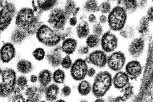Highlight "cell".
Masks as SVG:
<instances>
[{"mask_svg": "<svg viewBox=\"0 0 153 102\" xmlns=\"http://www.w3.org/2000/svg\"><path fill=\"white\" fill-rule=\"evenodd\" d=\"M82 1H84V0H82Z\"/></svg>", "mask_w": 153, "mask_h": 102, "instance_id": "6f0895ef", "label": "cell"}, {"mask_svg": "<svg viewBox=\"0 0 153 102\" xmlns=\"http://www.w3.org/2000/svg\"><path fill=\"white\" fill-rule=\"evenodd\" d=\"M98 17V22L102 25H104L108 23V16L107 15L100 13Z\"/></svg>", "mask_w": 153, "mask_h": 102, "instance_id": "f6af8a7d", "label": "cell"}, {"mask_svg": "<svg viewBox=\"0 0 153 102\" xmlns=\"http://www.w3.org/2000/svg\"><path fill=\"white\" fill-rule=\"evenodd\" d=\"M56 102H65V100H57Z\"/></svg>", "mask_w": 153, "mask_h": 102, "instance_id": "db71d44e", "label": "cell"}, {"mask_svg": "<svg viewBox=\"0 0 153 102\" xmlns=\"http://www.w3.org/2000/svg\"><path fill=\"white\" fill-rule=\"evenodd\" d=\"M146 17L151 23H153V4H151L145 11Z\"/></svg>", "mask_w": 153, "mask_h": 102, "instance_id": "60d3db41", "label": "cell"}, {"mask_svg": "<svg viewBox=\"0 0 153 102\" xmlns=\"http://www.w3.org/2000/svg\"><path fill=\"white\" fill-rule=\"evenodd\" d=\"M91 31L90 24L86 20H83L76 26V32L79 39H86L91 34Z\"/></svg>", "mask_w": 153, "mask_h": 102, "instance_id": "ac0fdd59", "label": "cell"}, {"mask_svg": "<svg viewBox=\"0 0 153 102\" xmlns=\"http://www.w3.org/2000/svg\"><path fill=\"white\" fill-rule=\"evenodd\" d=\"M38 80V77L35 75H32L30 78V81L33 83H35L37 82Z\"/></svg>", "mask_w": 153, "mask_h": 102, "instance_id": "f907efd6", "label": "cell"}, {"mask_svg": "<svg viewBox=\"0 0 153 102\" xmlns=\"http://www.w3.org/2000/svg\"><path fill=\"white\" fill-rule=\"evenodd\" d=\"M16 54L13 45L11 43H5L1 48V60L3 63H8L14 58Z\"/></svg>", "mask_w": 153, "mask_h": 102, "instance_id": "9a60e30c", "label": "cell"}, {"mask_svg": "<svg viewBox=\"0 0 153 102\" xmlns=\"http://www.w3.org/2000/svg\"><path fill=\"white\" fill-rule=\"evenodd\" d=\"M70 25L71 27H75L78 24V19L76 17L72 16L70 18L69 20Z\"/></svg>", "mask_w": 153, "mask_h": 102, "instance_id": "7dc6e473", "label": "cell"}, {"mask_svg": "<svg viewBox=\"0 0 153 102\" xmlns=\"http://www.w3.org/2000/svg\"><path fill=\"white\" fill-rule=\"evenodd\" d=\"M77 6V4L74 0H67L63 9L66 14L70 18L73 16Z\"/></svg>", "mask_w": 153, "mask_h": 102, "instance_id": "1f68e13d", "label": "cell"}, {"mask_svg": "<svg viewBox=\"0 0 153 102\" xmlns=\"http://www.w3.org/2000/svg\"><path fill=\"white\" fill-rule=\"evenodd\" d=\"M119 4L126 10L129 16L136 14L139 12L137 0H120Z\"/></svg>", "mask_w": 153, "mask_h": 102, "instance_id": "7402d4cb", "label": "cell"}, {"mask_svg": "<svg viewBox=\"0 0 153 102\" xmlns=\"http://www.w3.org/2000/svg\"><path fill=\"white\" fill-rule=\"evenodd\" d=\"M108 57L104 51L96 50L91 52L87 58L89 63L97 67L103 68L107 64Z\"/></svg>", "mask_w": 153, "mask_h": 102, "instance_id": "7c38bea8", "label": "cell"}, {"mask_svg": "<svg viewBox=\"0 0 153 102\" xmlns=\"http://www.w3.org/2000/svg\"><path fill=\"white\" fill-rule=\"evenodd\" d=\"M96 74V70L94 68L91 67L88 69L87 75L89 77H93Z\"/></svg>", "mask_w": 153, "mask_h": 102, "instance_id": "c3c4849f", "label": "cell"}, {"mask_svg": "<svg viewBox=\"0 0 153 102\" xmlns=\"http://www.w3.org/2000/svg\"><path fill=\"white\" fill-rule=\"evenodd\" d=\"M52 79V74L50 70L45 69L42 70L38 75V80L41 87L45 88L50 84Z\"/></svg>", "mask_w": 153, "mask_h": 102, "instance_id": "484cf974", "label": "cell"}, {"mask_svg": "<svg viewBox=\"0 0 153 102\" xmlns=\"http://www.w3.org/2000/svg\"><path fill=\"white\" fill-rule=\"evenodd\" d=\"M150 23L145 14L140 17L136 27L137 33L140 36L143 38L148 34L149 30Z\"/></svg>", "mask_w": 153, "mask_h": 102, "instance_id": "d6986e66", "label": "cell"}, {"mask_svg": "<svg viewBox=\"0 0 153 102\" xmlns=\"http://www.w3.org/2000/svg\"><path fill=\"white\" fill-rule=\"evenodd\" d=\"M77 89L80 95L86 96L89 94L92 91V86L88 81L83 80L78 85Z\"/></svg>", "mask_w": 153, "mask_h": 102, "instance_id": "f1b7e54d", "label": "cell"}, {"mask_svg": "<svg viewBox=\"0 0 153 102\" xmlns=\"http://www.w3.org/2000/svg\"><path fill=\"white\" fill-rule=\"evenodd\" d=\"M87 62L85 60L78 58L72 64L71 67V74L74 79L80 81L85 78L88 70Z\"/></svg>", "mask_w": 153, "mask_h": 102, "instance_id": "9c48e42d", "label": "cell"}, {"mask_svg": "<svg viewBox=\"0 0 153 102\" xmlns=\"http://www.w3.org/2000/svg\"><path fill=\"white\" fill-rule=\"evenodd\" d=\"M152 4H153V0H150Z\"/></svg>", "mask_w": 153, "mask_h": 102, "instance_id": "11a10c76", "label": "cell"}, {"mask_svg": "<svg viewBox=\"0 0 153 102\" xmlns=\"http://www.w3.org/2000/svg\"><path fill=\"white\" fill-rule=\"evenodd\" d=\"M78 44L77 41L73 38H67L63 41L61 49L67 55L73 54L76 51Z\"/></svg>", "mask_w": 153, "mask_h": 102, "instance_id": "44dd1931", "label": "cell"}, {"mask_svg": "<svg viewBox=\"0 0 153 102\" xmlns=\"http://www.w3.org/2000/svg\"><path fill=\"white\" fill-rule=\"evenodd\" d=\"M114 5V4L108 0H101L99 5V13L108 15Z\"/></svg>", "mask_w": 153, "mask_h": 102, "instance_id": "4dcf8cb0", "label": "cell"}, {"mask_svg": "<svg viewBox=\"0 0 153 102\" xmlns=\"http://www.w3.org/2000/svg\"><path fill=\"white\" fill-rule=\"evenodd\" d=\"M2 82L1 84V96L9 97L13 93L17 84L16 74L15 70L6 68L1 70Z\"/></svg>", "mask_w": 153, "mask_h": 102, "instance_id": "5b68a950", "label": "cell"}, {"mask_svg": "<svg viewBox=\"0 0 153 102\" xmlns=\"http://www.w3.org/2000/svg\"><path fill=\"white\" fill-rule=\"evenodd\" d=\"M7 1H10V0H7Z\"/></svg>", "mask_w": 153, "mask_h": 102, "instance_id": "9f6ffc18", "label": "cell"}, {"mask_svg": "<svg viewBox=\"0 0 153 102\" xmlns=\"http://www.w3.org/2000/svg\"><path fill=\"white\" fill-rule=\"evenodd\" d=\"M59 0H36V5L41 12L52 10Z\"/></svg>", "mask_w": 153, "mask_h": 102, "instance_id": "d4e9b609", "label": "cell"}, {"mask_svg": "<svg viewBox=\"0 0 153 102\" xmlns=\"http://www.w3.org/2000/svg\"><path fill=\"white\" fill-rule=\"evenodd\" d=\"M118 37L114 32L109 30L106 31L100 37V45L105 52L111 53L117 48L118 46Z\"/></svg>", "mask_w": 153, "mask_h": 102, "instance_id": "ba28073f", "label": "cell"}, {"mask_svg": "<svg viewBox=\"0 0 153 102\" xmlns=\"http://www.w3.org/2000/svg\"><path fill=\"white\" fill-rule=\"evenodd\" d=\"M126 62L124 53L121 51L115 52L108 57L107 64L111 70L119 72L123 68Z\"/></svg>", "mask_w": 153, "mask_h": 102, "instance_id": "30bf717a", "label": "cell"}, {"mask_svg": "<svg viewBox=\"0 0 153 102\" xmlns=\"http://www.w3.org/2000/svg\"><path fill=\"white\" fill-rule=\"evenodd\" d=\"M38 41L48 47L56 46L62 40L59 32L45 24H42L36 32Z\"/></svg>", "mask_w": 153, "mask_h": 102, "instance_id": "277c9868", "label": "cell"}, {"mask_svg": "<svg viewBox=\"0 0 153 102\" xmlns=\"http://www.w3.org/2000/svg\"><path fill=\"white\" fill-rule=\"evenodd\" d=\"M61 35L62 39H66L67 37L71 36L72 33V29L71 27H68L62 30L59 32Z\"/></svg>", "mask_w": 153, "mask_h": 102, "instance_id": "b9f144b4", "label": "cell"}, {"mask_svg": "<svg viewBox=\"0 0 153 102\" xmlns=\"http://www.w3.org/2000/svg\"><path fill=\"white\" fill-rule=\"evenodd\" d=\"M91 29L92 33L100 37L102 36L105 32L103 25L98 22L92 24Z\"/></svg>", "mask_w": 153, "mask_h": 102, "instance_id": "d590c367", "label": "cell"}, {"mask_svg": "<svg viewBox=\"0 0 153 102\" xmlns=\"http://www.w3.org/2000/svg\"><path fill=\"white\" fill-rule=\"evenodd\" d=\"M44 88H38L36 86H31L27 88L25 92V95L27 98L26 102H38L42 99L43 92Z\"/></svg>", "mask_w": 153, "mask_h": 102, "instance_id": "2e32d148", "label": "cell"}, {"mask_svg": "<svg viewBox=\"0 0 153 102\" xmlns=\"http://www.w3.org/2000/svg\"><path fill=\"white\" fill-rule=\"evenodd\" d=\"M125 99L124 98L123 96H119L117 97L114 98V99L112 100L111 101L114 102H123L126 101Z\"/></svg>", "mask_w": 153, "mask_h": 102, "instance_id": "681fc988", "label": "cell"}, {"mask_svg": "<svg viewBox=\"0 0 153 102\" xmlns=\"http://www.w3.org/2000/svg\"><path fill=\"white\" fill-rule=\"evenodd\" d=\"M107 16V24L110 30L119 32L127 24L129 15L121 5L116 4Z\"/></svg>", "mask_w": 153, "mask_h": 102, "instance_id": "7a4b0ae2", "label": "cell"}, {"mask_svg": "<svg viewBox=\"0 0 153 102\" xmlns=\"http://www.w3.org/2000/svg\"><path fill=\"white\" fill-rule=\"evenodd\" d=\"M89 49V47L87 45L81 46L78 49L77 53L80 55H86L88 53Z\"/></svg>", "mask_w": 153, "mask_h": 102, "instance_id": "ee69618b", "label": "cell"}, {"mask_svg": "<svg viewBox=\"0 0 153 102\" xmlns=\"http://www.w3.org/2000/svg\"><path fill=\"white\" fill-rule=\"evenodd\" d=\"M59 88L56 84H52L45 88L44 93L46 100L53 102L57 100Z\"/></svg>", "mask_w": 153, "mask_h": 102, "instance_id": "cb8c5ba5", "label": "cell"}, {"mask_svg": "<svg viewBox=\"0 0 153 102\" xmlns=\"http://www.w3.org/2000/svg\"><path fill=\"white\" fill-rule=\"evenodd\" d=\"M17 85L21 90H23L28 85V80L26 77L24 76H20L17 80Z\"/></svg>", "mask_w": 153, "mask_h": 102, "instance_id": "f35d334b", "label": "cell"}, {"mask_svg": "<svg viewBox=\"0 0 153 102\" xmlns=\"http://www.w3.org/2000/svg\"><path fill=\"white\" fill-rule=\"evenodd\" d=\"M120 36L126 40H131L137 33L136 27L134 24H128L119 32Z\"/></svg>", "mask_w": 153, "mask_h": 102, "instance_id": "603a6c76", "label": "cell"}, {"mask_svg": "<svg viewBox=\"0 0 153 102\" xmlns=\"http://www.w3.org/2000/svg\"><path fill=\"white\" fill-rule=\"evenodd\" d=\"M113 84V78L108 72H100L95 76L92 86V92L97 98L103 97L110 89Z\"/></svg>", "mask_w": 153, "mask_h": 102, "instance_id": "3957f363", "label": "cell"}, {"mask_svg": "<svg viewBox=\"0 0 153 102\" xmlns=\"http://www.w3.org/2000/svg\"><path fill=\"white\" fill-rule=\"evenodd\" d=\"M113 3L114 5L119 4L120 0H108Z\"/></svg>", "mask_w": 153, "mask_h": 102, "instance_id": "816d5d0a", "label": "cell"}, {"mask_svg": "<svg viewBox=\"0 0 153 102\" xmlns=\"http://www.w3.org/2000/svg\"><path fill=\"white\" fill-rule=\"evenodd\" d=\"M65 72L61 69H57L53 73V80L54 82L57 84H63L65 80Z\"/></svg>", "mask_w": 153, "mask_h": 102, "instance_id": "836d02e7", "label": "cell"}, {"mask_svg": "<svg viewBox=\"0 0 153 102\" xmlns=\"http://www.w3.org/2000/svg\"><path fill=\"white\" fill-rule=\"evenodd\" d=\"M145 46L144 38L143 37L134 38L128 46V50L130 55L134 58H139L143 53Z\"/></svg>", "mask_w": 153, "mask_h": 102, "instance_id": "8fae6325", "label": "cell"}, {"mask_svg": "<svg viewBox=\"0 0 153 102\" xmlns=\"http://www.w3.org/2000/svg\"><path fill=\"white\" fill-rule=\"evenodd\" d=\"M17 68L19 72L22 74H27L32 71L33 65L29 61L26 60L22 59L18 62Z\"/></svg>", "mask_w": 153, "mask_h": 102, "instance_id": "83f0119b", "label": "cell"}, {"mask_svg": "<svg viewBox=\"0 0 153 102\" xmlns=\"http://www.w3.org/2000/svg\"><path fill=\"white\" fill-rule=\"evenodd\" d=\"M101 0H84L82 9L87 14L99 13V5Z\"/></svg>", "mask_w": 153, "mask_h": 102, "instance_id": "ffe728a7", "label": "cell"}, {"mask_svg": "<svg viewBox=\"0 0 153 102\" xmlns=\"http://www.w3.org/2000/svg\"><path fill=\"white\" fill-rule=\"evenodd\" d=\"M139 12H145L151 2L150 0H137Z\"/></svg>", "mask_w": 153, "mask_h": 102, "instance_id": "74e56055", "label": "cell"}, {"mask_svg": "<svg viewBox=\"0 0 153 102\" xmlns=\"http://www.w3.org/2000/svg\"><path fill=\"white\" fill-rule=\"evenodd\" d=\"M126 72L130 79L136 80L143 72L141 64L137 61H132L127 63L125 67Z\"/></svg>", "mask_w": 153, "mask_h": 102, "instance_id": "5bb4252c", "label": "cell"}, {"mask_svg": "<svg viewBox=\"0 0 153 102\" xmlns=\"http://www.w3.org/2000/svg\"><path fill=\"white\" fill-rule=\"evenodd\" d=\"M33 55L36 60L41 61L44 58L45 52L43 48H38L34 50L32 53Z\"/></svg>", "mask_w": 153, "mask_h": 102, "instance_id": "8d00e7d4", "label": "cell"}, {"mask_svg": "<svg viewBox=\"0 0 153 102\" xmlns=\"http://www.w3.org/2000/svg\"><path fill=\"white\" fill-rule=\"evenodd\" d=\"M63 52L61 47L57 46L51 50L46 55V59L49 64L54 68L58 67L61 64L63 59Z\"/></svg>", "mask_w": 153, "mask_h": 102, "instance_id": "4fadbf2b", "label": "cell"}, {"mask_svg": "<svg viewBox=\"0 0 153 102\" xmlns=\"http://www.w3.org/2000/svg\"><path fill=\"white\" fill-rule=\"evenodd\" d=\"M61 65L64 69H69L71 67L72 61L69 55H68L63 58Z\"/></svg>", "mask_w": 153, "mask_h": 102, "instance_id": "ab89813d", "label": "cell"}, {"mask_svg": "<svg viewBox=\"0 0 153 102\" xmlns=\"http://www.w3.org/2000/svg\"><path fill=\"white\" fill-rule=\"evenodd\" d=\"M71 93V89L68 86H65L62 88L61 91V94L64 97H68Z\"/></svg>", "mask_w": 153, "mask_h": 102, "instance_id": "bcb514c9", "label": "cell"}, {"mask_svg": "<svg viewBox=\"0 0 153 102\" xmlns=\"http://www.w3.org/2000/svg\"><path fill=\"white\" fill-rule=\"evenodd\" d=\"M1 31L7 29L16 15V7L13 3L5 2L1 6Z\"/></svg>", "mask_w": 153, "mask_h": 102, "instance_id": "52a82bcc", "label": "cell"}, {"mask_svg": "<svg viewBox=\"0 0 153 102\" xmlns=\"http://www.w3.org/2000/svg\"><path fill=\"white\" fill-rule=\"evenodd\" d=\"M28 37L25 32L16 28L12 32L10 39L13 44L19 45L22 44Z\"/></svg>", "mask_w": 153, "mask_h": 102, "instance_id": "4316f807", "label": "cell"}, {"mask_svg": "<svg viewBox=\"0 0 153 102\" xmlns=\"http://www.w3.org/2000/svg\"><path fill=\"white\" fill-rule=\"evenodd\" d=\"M41 13L30 8H22L16 15V28L24 31L28 37L32 36L36 33L42 24L40 20Z\"/></svg>", "mask_w": 153, "mask_h": 102, "instance_id": "6da1fadb", "label": "cell"}, {"mask_svg": "<svg viewBox=\"0 0 153 102\" xmlns=\"http://www.w3.org/2000/svg\"><path fill=\"white\" fill-rule=\"evenodd\" d=\"M96 102H104V100L102 98H97L96 100L95 101Z\"/></svg>", "mask_w": 153, "mask_h": 102, "instance_id": "f5cc1de1", "label": "cell"}, {"mask_svg": "<svg viewBox=\"0 0 153 102\" xmlns=\"http://www.w3.org/2000/svg\"><path fill=\"white\" fill-rule=\"evenodd\" d=\"M130 78L126 72H119L113 79V84L115 88L122 89L129 83Z\"/></svg>", "mask_w": 153, "mask_h": 102, "instance_id": "e0dca14e", "label": "cell"}, {"mask_svg": "<svg viewBox=\"0 0 153 102\" xmlns=\"http://www.w3.org/2000/svg\"><path fill=\"white\" fill-rule=\"evenodd\" d=\"M121 92L123 96L126 100H129L133 97L134 95V87L131 84L129 83L121 89Z\"/></svg>", "mask_w": 153, "mask_h": 102, "instance_id": "d6a6232c", "label": "cell"}, {"mask_svg": "<svg viewBox=\"0 0 153 102\" xmlns=\"http://www.w3.org/2000/svg\"><path fill=\"white\" fill-rule=\"evenodd\" d=\"M101 37L91 33L86 38V45L89 48H95L100 44Z\"/></svg>", "mask_w": 153, "mask_h": 102, "instance_id": "f546056e", "label": "cell"}, {"mask_svg": "<svg viewBox=\"0 0 153 102\" xmlns=\"http://www.w3.org/2000/svg\"><path fill=\"white\" fill-rule=\"evenodd\" d=\"M97 13H89L87 16V21L90 24H93L98 22V17Z\"/></svg>", "mask_w": 153, "mask_h": 102, "instance_id": "7bdbcfd3", "label": "cell"}, {"mask_svg": "<svg viewBox=\"0 0 153 102\" xmlns=\"http://www.w3.org/2000/svg\"><path fill=\"white\" fill-rule=\"evenodd\" d=\"M21 89L19 87L15 89L12 94L9 97V101L10 102H25V100L21 94Z\"/></svg>", "mask_w": 153, "mask_h": 102, "instance_id": "e575fe53", "label": "cell"}, {"mask_svg": "<svg viewBox=\"0 0 153 102\" xmlns=\"http://www.w3.org/2000/svg\"><path fill=\"white\" fill-rule=\"evenodd\" d=\"M69 18L64 9L55 7L51 10L48 21L53 29L60 32L65 29Z\"/></svg>", "mask_w": 153, "mask_h": 102, "instance_id": "8992f818", "label": "cell"}]
</instances>
